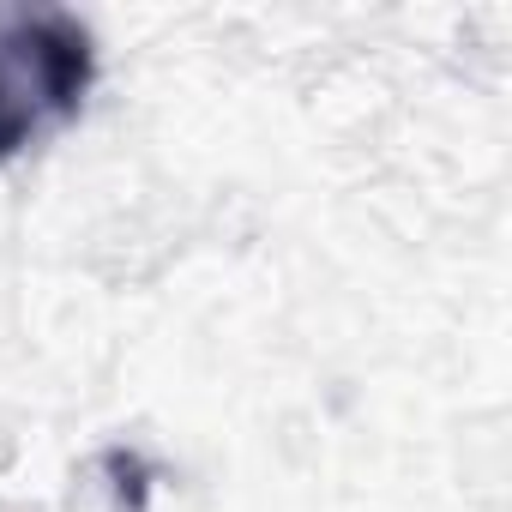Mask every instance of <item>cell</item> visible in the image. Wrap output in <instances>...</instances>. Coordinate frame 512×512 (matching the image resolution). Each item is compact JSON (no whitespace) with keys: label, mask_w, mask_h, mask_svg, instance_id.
Wrapping results in <instances>:
<instances>
[{"label":"cell","mask_w":512,"mask_h":512,"mask_svg":"<svg viewBox=\"0 0 512 512\" xmlns=\"http://www.w3.org/2000/svg\"><path fill=\"white\" fill-rule=\"evenodd\" d=\"M91 31L61 7H0V157H19L85 109Z\"/></svg>","instance_id":"obj_1"}]
</instances>
